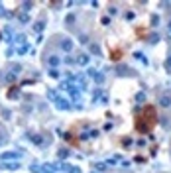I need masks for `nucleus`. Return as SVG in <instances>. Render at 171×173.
Returning a JSON list of instances; mask_svg holds the SVG:
<instances>
[{
  "instance_id": "5",
  "label": "nucleus",
  "mask_w": 171,
  "mask_h": 173,
  "mask_svg": "<svg viewBox=\"0 0 171 173\" xmlns=\"http://www.w3.org/2000/svg\"><path fill=\"white\" fill-rule=\"evenodd\" d=\"M91 77H94L97 83H102V81H104V77L101 75V73H97V71H91Z\"/></svg>"
},
{
  "instance_id": "11",
  "label": "nucleus",
  "mask_w": 171,
  "mask_h": 173,
  "mask_svg": "<svg viewBox=\"0 0 171 173\" xmlns=\"http://www.w3.org/2000/svg\"><path fill=\"white\" fill-rule=\"evenodd\" d=\"M75 22V16H67V24H73Z\"/></svg>"
},
{
  "instance_id": "4",
  "label": "nucleus",
  "mask_w": 171,
  "mask_h": 173,
  "mask_svg": "<svg viewBox=\"0 0 171 173\" xmlns=\"http://www.w3.org/2000/svg\"><path fill=\"white\" fill-rule=\"evenodd\" d=\"M61 49H63V51H71V49H73V42H71V39H63V42H61Z\"/></svg>"
},
{
  "instance_id": "6",
  "label": "nucleus",
  "mask_w": 171,
  "mask_h": 173,
  "mask_svg": "<svg viewBox=\"0 0 171 173\" xmlns=\"http://www.w3.org/2000/svg\"><path fill=\"white\" fill-rule=\"evenodd\" d=\"M47 63H49V65H59V63H61V59H59L57 55H51V57L47 59Z\"/></svg>"
},
{
  "instance_id": "9",
  "label": "nucleus",
  "mask_w": 171,
  "mask_h": 173,
  "mask_svg": "<svg viewBox=\"0 0 171 173\" xmlns=\"http://www.w3.org/2000/svg\"><path fill=\"white\" fill-rule=\"evenodd\" d=\"M94 169H97V171H104V169H106V163H101V161L94 163Z\"/></svg>"
},
{
  "instance_id": "10",
  "label": "nucleus",
  "mask_w": 171,
  "mask_h": 173,
  "mask_svg": "<svg viewBox=\"0 0 171 173\" xmlns=\"http://www.w3.org/2000/svg\"><path fill=\"white\" fill-rule=\"evenodd\" d=\"M165 69H167V71L171 73V55L167 57V59H165Z\"/></svg>"
},
{
  "instance_id": "7",
  "label": "nucleus",
  "mask_w": 171,
  "mask_h": 173,
  "mask_svg": "<svg viewBox=\"0 0 171 173\" xmlns=\"http://www.w3.org/2000/svg\"><path fill=\"white\" fill-rule=\"evenodd\" d=\"M77 63H79V65H87V63H89V55H81V57L77 59Z\"/></svg>"
},
{
  "instance_id": "3",
  "label": "nucleus",
  "mask_w": 171,
  "mask_h": 173,
  "mask_svg": "<svg viewBox=\"0 0 171 173\" xmlns=\"http://www.w3.org/2000/svg\"><path fill=\"white\" fill-rule=\"evenodd\" d=\"M59 167H61L63 171H67V173H81V169H79V167H71L69 163H61Z\"/></svg>"
},
{
  "instance_id": "2",
  "label": "nucleus",
  "mask_w": 171,
  "mask_h": 173,
  "mask_svg": "<svg viewBox=\"0 0 171 173\" xmlns=\"http://www.w3.org/2000/svg\"><path fill=\"white\" fill-rule=\"evenodd\" d=\"M159 102H161V106L169 108V106H171V93H163V94H161V98H159Z\"/></svg>"
},
{
  "instance_id": "1",
  "label": "nucleus",
  "mask_w": 171,
  "mask_h": 173,
  "mask_svg": "<svg viewBox=\"0 0 171 173\" xmlns=\"http://www.w3.org/2000/svg\"><path fill=\"white\" fill-rule=\"evenodd\" d=\"M156 122H157L156 108H153V106H145V108L142 110V114L138 116L136 126H138V130H140V132H149Z\"/></svg>"
},
{
  "instance_id": "8",
  "label": "nucleus",
  "mask_w": 171,
  "mask_h": 173,
  "mask_svg": "<svg viewBox=\"0 0 171 173\" xmlns=\"http://www.w3.org/2000/svg\"><path fill=\"white\" fill-rule=\"evenodd\" d=\"M91 51H93L94 55H101V47H98L97 43H91Z\"/></svg>"
}]
</instances>
